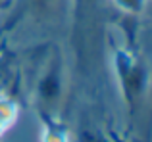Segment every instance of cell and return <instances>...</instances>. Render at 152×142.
<instances>
[{
  "label": "cell",
  "mask_w": 152,
  "mask_h": 142,
  "mask_svg": "<svg viewBox=\"0 0 152 142\" xmlns=\"http://www.w3.org/2000/svg\"><path fill=\"white\" fill-rule=\"evenodd\" d=\"M118 6H121L123 10H129V12H139L142 6H145V0H115Z\"/></svg>",
  "instance_id": "obj_1"
}]
</instances>
